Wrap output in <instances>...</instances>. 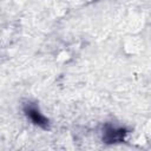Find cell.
Masks as SVG:
<instances>
[{
  "mask_svg": "<svg viewBox=\"0 0 151 151\" xmlns=\"http://www.w3.org/2000/svg\"><path fill=\"white\" fill-rule=\"evenodd\" d=\"M126 134V131L124 129H113V127H107L104 133V140L106 143H119L123 142L124 137Z\"/></svg>",
  "mask_w": 151,
  "mask_h": 151,
  "instance_id": "obj_1",
  "label": "cell"
},
{
  "mask_svg": "<svg viewBox=\"0 0 151 151\" xmlns=\"http://www.w3.org/2000/svg\"><path fill=\"white\" fill-rule=\"evenodd\" d=\"M26 113H27V116L31 118V120L34 123V124H37V125H39V126H41L42 129H46L47 127V125H48V120L35 109V107H32V106H29L28 109H26Z\"/></svg>",
  "mask_w": 151,
  "mask_h": 151,
  "instance_id": "obj_2",
  "label": "cell"
}]
</instances>
